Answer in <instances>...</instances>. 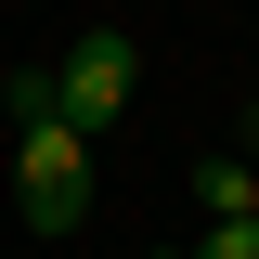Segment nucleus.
I'll list each match as a JSON object with an SVG mask.
<instances>
[{
	"instance_id": "obj_1",
	"label": "nucleus",
	"mask_w": 259,
	"mask_h": 259,
	"mask_svg": "<svg viewBox=\"0 0 259 259\" xmlns=\"http://www.w3.org/2000/svg\"><path fill=\"white\" fill-rule=\"evenodd\" d=\"M13 194H26L39 233H78L91 221V143H78V130H26V143H13Z\"/></svg>"
},
{
	"instance_id": "obj_2",
	"label": "nucleus",
	"mask_w": 259,
	"mask_h": 259,
	"mask_svg": "<svg viewBox=\"0 0 259 259\" xmlns=\"http://www.w3.org/2000/svg\"><path fill=\"white\" fill-rule=\"evenodd\" d=\"M52 78H65V130L91 143V130H117V117H130V78H143V65H130V39H117V26H78V39L52 52Z\"/></svg>"
},
{
	"instance_id": "obj_3",
	"label": "nucleus",
	"mask_w": 259,
	"mask_h": 259,
	"mask_svg": "<svg viewBox=\"0 0 259 259\" xmlns=\"http://www.w3.org/2000/svg\"><path fill=\"white\" fill-rule=\"evenodd\" d=\"M194 194H207V221H259V156H207Z\"/></svg>"
},
{
	"instance_id": "obj_4",
	"label": "nucleus",
	"mask_w": 259,
	"mask_h": 259,
	"mask_svg": "<svg viewBox=\"0 0 259 259\" xmlns=\"http://www.w3.org/2000/svg\"><path fill=\"white\" fill-rule=\"evenodd\" d=\"M13 130H65V78L52 65H13Z\"/></svg>"
},
{
	"instance_id": "obj_5",
	"label": "nucleus",
	"mask_w": 259,
	"mask_h": 259,
	"mask_svg": "<svg viewBox=\"0 0 259 259\" xmlns=\"http://www.w3.org/2000/svg\"><path fill=\"white\" fill-rule=\"evenodd\" d=\"M194 259H259V221H207V246Z\"/></svg>"
},
{
	"instance_id": "obj_6",
	"label": "nucleus",
	"mask_w": 259,
	"mask_h": 259,
	"mask_svg": "<svg viewBox=\"0 0 259 259\" xmlns=\"http://www.w3.org/2000/svg\"><path fill=\"white\" fill-rule=\"evenodd\" d=\"M233 156H259V117H246V143H233Z\"/></svg>"
},
{
	"instance_id": "obj_7",
	"label": "nucleus",
	"mask_w": 259,
	"mask_h": 259,
	"mask_svg": "<svg viewBox=\"0 0 259 259\" xmlns=\"http://www.w3.org/2000/svg\"><path fill=\"white\" fill-rule=\"evenodd\" d=\"M143 259H194V246H143Z\"/></svg>"
}]
</instances>
